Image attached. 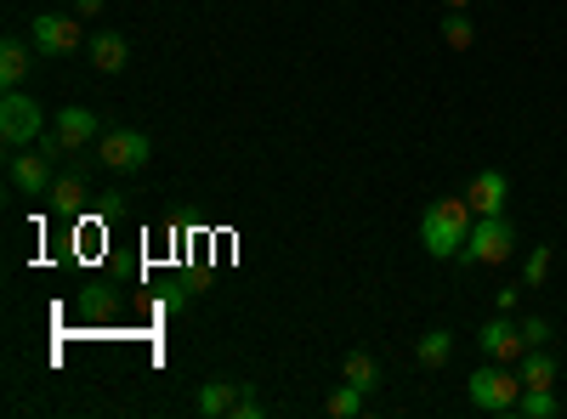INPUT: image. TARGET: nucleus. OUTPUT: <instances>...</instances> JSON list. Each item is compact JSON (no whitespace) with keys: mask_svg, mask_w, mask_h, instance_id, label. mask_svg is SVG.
<instances>
[{"mask_svg":"<svg viewBox=\"0 0 567 419\" xmlns=\"http://www.w3.org/2000/svg\"><path fill=\"white\" fill-rule=\"evenodd\" d=\"M471 221H477V210H471V199H437L425 205L420 216V244L432 261H460L465 255V239H471Z\"/></svg>","mask_w":567,"mask_h":419,"instance_id":"nucleus-1","label":"nucleus"},{"mask_svg":"<svg viewBox=\"0 0 567 419\" xmlns=\"http://www.w3.org/2000/svg\"><path fill=\"white\" fill-rule=\"evenodd\" d=\"M523 375H516L511 363H483L477 375L465 380V397H471V408H483V413H516V402H523Z\"/></svg>","mask_w":567,"mask_h":419,"instance_id":"nucleus-2","label":"nucleus"},{"mask_svg":"<svg viewBox=\"0 0 567 419\" xmlns=\"http://www.w3.org/2000/svg\"><path fill=\"white\" fill-rule=\"evenodd\" d=\"M516 255V227L505 216H477L471 221V239H465V266H505Z\"/></svg>","mask_w":567,"mask_h":419,"instance_id":"nucleus-3","label":"nucleus"},{"mask_svg":"<svg viewBox=\"0 0 567 419\" xmlns=\"http://www.w3.org/2000/svg\"><path fill=\"white\" fill-rule=\"evenodd\" d=\"M40 136H45V108L34 97H23V91H7V97H0V143L34 148Z\"/></svg>","mask_w":567,"mask_h":419,"instance_id":"nucleus-4","label":"nucleus"},{"mask_svg":"<svg viewBox=\"0 0 567 419\" xmlns=\"http://www.w3.org/2000/svg\"><path fill=\"white\" fill-rule=\"evenodd\" d=\"M97 159L109 165V170H142V165H148L154 159V143H148V136H142V130H103L97 136Z\"/></svg>","mask_w":567,"mask_h":419,"instance_id":"nucleus-5","label":"nucleus"},{"mask_svg":"<svg viewBox=\"0 0 567 419\" xmlns=\"http://www.w3.org/2000/svg\"><path fill=\"white\" fill-rule=\"evenodd\" d=\"M52 154H45V148H34V154H12L7 159V181H12V188L23 193V199H45V193H52Z\"/></svg>","mask_w":567,"mask_h":419,"instance_id":"nucleus-6","label":"nucleus"},{"mask_svg":"<svg viewBox=\"0 0 567 419\" xmlns=\"http://www.w3.org/2000/svg\"><path fill=\"white\" fill-rule=\"evenodd\" d=\"M34 52H40V57H69V52H80V18H69V12H40V18H34Z\"/></svg>","mask_w":567,"mask_h":419,"instance_id":"nucleus-7","label":"nucleus"},{"mask_svg":"<svg viewBox=\"0 0 567 419\" xmlns=\"http://www.w3.org/2000/svg\"><path fill=\"white\" fill-rule=\"evenodd\" d=\"M477 346H483V357H494V363H523V357H528L523 323H511V317H488L483 329H477Z\"/></svg>","mask_w":567,"mask_h":419,"instance_id":"nucleus-8","label":"nucleus"},{"mask_svg":"<svg viewBox=\"0 0 567 419\" xmlns=\"http://www.w3.org/2000/svg\"><path fill=\"white\" fill-rule=\"evenodd\" d=\"M52 130H58V143H63L69 154L97 148V136H103V125H97V108H80V103H74V108H63Z\"/></svg>","mask_w":567,"mask_h":419,"instance_id":"nucleus-9","label":"nucleus"},{"mask_svg":"<svg viewBox=\"0 0 567 419\" xmlns=\"http://www.w3.org/2000/svg\"><path fill=\"white\" fill-rule=\"evenodd\" d=\"M85 57H91V69H97V74H120L131 63V40L120 29H97V34L85 40Z\"/></svg>","mask_w":567,"mask_h":419,"instance_id":"nucleus-10","label":"nucleus"},{"mask_svg":"<svg viewBox=\"0 0 567 419\" xmlns=\"http://www.w3.org/2000/svg\"><path fill=\"white\" fill-rule=\"evenodd\" d=\"M505 193H511L505 170H477V176H471V188H465V199H471L477 216H505Z\"/></svg>","mask_w":567,"mask_h":419,"instance_id":"nucleus-11","label":"nucleus"},{"mask_svg":"<svg viewBox=\"0 0 567 419\" xmlns=\"http://www.w3.org/2000/svg\"><path fill=\"white\" fill-rule=\"evenodd\" d=\"M45 199L58 205V216H80V210H85V199H91V193H85V165H80L74 176H58Z\"/></svg>","mask_w":567,"mask_h":419,"instance_id":"nucleus-12","label":"nucleus"},{"mask_svg":"<svg viewBox=\"0 0 567 419\" xmlns=\"http://www.w3.org/2000/svg\"><path fill=\"white\" fill-rule=\"evenodd\" d=\"M29 69H34V57H29V45H23V40L12 34L7 45H0V85H7V91H18Z\"/></svg>","mask_w":567,"mask_h":419,"instance_id":"nucleus-13","label":"nucleus"},{"mask_svg":"<svg viewBox=\"0 0 567 419\" xmlns=\"http://www.w3.org/2000/svg\"><path fill=\"white\" fill-rule=\"evenodd\" d=\"M516 375H523L528 391H550V386H556V357H550L545 346H534V352L523 357V368H516Z\"/></svg>","mask_w":567,"mask_h":419,"instance_id":"nucleus-14","label":"nucleus"},{"mask_svg":"<svg viewBox=\"0 0 567 419\" xmlns=\"http://www.w3.org/2000/svg\"><path fill=\"white\" fill-rule=\"evenodd\" d=\"M449 357H454V335H449V329H432V335L414 341V363H420V368H443Z\"/></svg>","mask_w":567,"mask_h":419,"instance_id":"nucleus-15","label":"nucleus"},{"mask_svg":"<svg viewBox=\"0 0 567 419\" xmlns=\"http://www.w3.org/2000/svg\"><path fill=\"white\" fill-rule=\"evenodd\" d=\"M341 375L358 386V391H374V386H381L386 375H381V363H374L369 352H347V363H341Z\"/></svg>","mask_w":567,"mask_h":419,"instance_id":"nucleus-16","label":"nucleus"},{"mask_svg":"<svg viewBox=\"0 0 567 419\" xmlns=\"http://www.w3.org/2000/svg\"><path fill=\"white\" fill-rule=\"evenodd\" d=\"M233 402H239V386H233V380H210V386L199 391V413H210V419L233 413Z\"/></svg>","mask_w":567,"mask_h":419,"instance_id":"nucleus-17","label":"nucleus"},{"mask_svg":"<svg viewBox=\"0 0 567 419\" xmlns=\"http://www.w3.org/2000/svg\"><path fill=\"white\" fill-rule=\"evenodd\" d=\"M550 261H556L550 244H534V250H528V261H523V290H539V284H545V277H550Z\"/></svg>","mask_w":567,"mask_h":419,"instance_id":"nucleus-18","label":"nucleus"},{"mask_svg":"<svg viewBox=\"0 0 567 419\" xmlns=\"http://www.w3.org/2000/svg\"><path fill=\"white\" fill-rule=\"evenodd\" d=\"M363 397H369V391H358V386L347 380L341 391H329V402H323V413H336V419H352V413H363Z\"/></svg>","mask_w":567,"mask_h":419,"instance_id":"nucleus-19","label":"nucleus"},{"mask_svg":"<svg viewBox=\"0 0 567 419\" xmlns=\"http://www.w3.org/2000/svg\"><path fill=\"white\" fill-rule=\"evenodd\" d=\"M516 413H523V419H556V413H561V402H556L550 391H523Z\"/></svg>","mask_w":567,"mask_h":419,"instance_id":"nucleus-20","label":"nucleus"},{"mask_svg":"<svg viewBox=\"0 0 567 419\" xmlns=\"http://www.w3.org/2000/svg\"><path fill=\"white\" fill-rule=\"evenodd\" d=\"M471 40H477V29H471V18H465V12H449V18H443V45H454V52H465Z\"/></svg>","mask_w":567,"mask_h":419,"instance_id":"nucleus-21","label":"nucleus"},{"mask_svg":"<svg viewBox=\"0 0 567 419\" xmlns=\"http://www.w3.org/2000/svg\"><path fill=\"white\" fill-rule=\"evenodd\" d=\"M261 408H267V402H261L250 386H239V402H233V413H239V419H261Z\"/></svg>","mask_w":567,"mask_h":419,"instance_id":"nucleus-22","label":"nucleus"},{"mask_svg":"<svg viewBox=\"0 0 567 419\" xmlns=\"http://www.w3.org/2000/svg\"><path fill=\"white\" fill-rule=\"evenodd\" d=\"M523 341H528V352L545 346V341H550V323H545V317H523Z\"/></svg>","mask_w":567,"mask_h":419,"instance_id":"nucleus-23","label":"nucleus"},{"mask_svg":"<svg viewBox=\"0 0 567 419\" xmlns=\"http://www.w3.org/2000/svg\"><path fill=\"white\" fill-rule=\"evenodd\" d=\"M103 7H109V0H74V12H80V18H97Z\"/></svg>","mask_w":567,"mask_h":419,"instance_id":"nucleus-24","label":"nucleus"},{"mask_svg":"<svg viewBox=\"0 0 567 419\" xmlns=\"http://www.w3.org/2000/svg\"><path fill=\"white\" fill-rule=\"evenodd\" d=\"M443 7H449V12H465V7H471V0H443Z\"/></svg>","mask_w":567,"mask_h":419,"instance_id":"nucleus-25","label":"nucleus"}]
</instances>
